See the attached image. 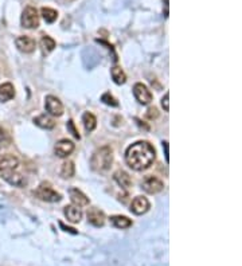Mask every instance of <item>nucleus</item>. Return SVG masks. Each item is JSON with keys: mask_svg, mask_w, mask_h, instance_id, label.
<instances>
[{"mask_svg": "<svg viewBox=\"0 0 242 266\" xmlns=\"http://www.w3.org/2000/svg\"><path fill=\"white\" fill-rule=\"evenodd\" d=\"M67 129H70V131H72L73 136H74V137L80 138V133H78V131L76 129V127H74V124H73L72 120H70V121L67 123Z\"/></svg>", "mask_w": 242, "mask_h": 266, "instance_id": "nucleus-26", "label": "nucleus"}, {"mask_svg": "<svg viewBox=\"0 0 242 266\" xmlns=\"http://www.w3.org/2000/svg\"><path fill=\"white\" fill-rule=\"evenodd\" d=\"M35 195L41 200L45 202H50V203H55L61 200V194H58L55 189L53 188L49 183H42L35 191Z\"/></svg>", "mask_w": 242, "mask_h": 266, "instance_id": "nucleus-3", "label": "nucleus"}, {"mask_svg": "<svg viewBox=\"0 0 242 266\" xmlns=\"http://www.w3.org/2000/svg\"><path fill=\"white\" fill-rule=\"evenodd\" d=\"M73 151H74V144L70 140H66V138H63V140H59L55 145V154L59 156V158H67L69 155L72 154Z\"/></svg>", "mask_w": 242, "mask_h": 266, "instance_id": "nucleus-12", "label": "nucleus"}, {"mask_svg": "<svg viewBox=\"0 0 242 266\" xmlns=\"http://www.w3.org/2000/svg\"><path fill=\"white\" fill-rule=\"evenodd\" d=\"M74 164L73 161H65V163L62 164V168H61V176L62 178H65V179H70L73 175H74Z\"/></svg>", "mask_w": 242, "mask_h": 266, "instance_id": "nucleus-24", "label": "nucleus"}, {"mask_svg": "<svg viewBox=\"0 0 242 266\" xmlns=\"http://www.w3.org/2000/svg\"><path fill=\"white\" fill-rule=\"evenodd\" d=\"M155 149L147 141H137L132 144L125 154V160L129 167L134 171H143L150 168L151 164L155 161Z\"/></svg>", "mask_w": 242, "mask_h": 266, "instance_id": "nucleus-1", "label": "nucleus"}, {"mask_svg": "<svg viewBox=\"0 0 242 266\" xmlns=\"http://www.w3.org/2000/svg\"><path fill=\"white\" fill-rule=\"evenodd\" d=\"M110 222L114 227L117 229H128L132 226V220L128 219L127 216H121V215H114L110 218Z\"/></svg>", "mask_w": 242, "mask_h": 266, "instance_id": "nucleus-18", "label": "nucleus"}, {"mask_svg": "<svg viewBox=\"0 0 242 266\" xmlns=\"http://www.w3.org/2000/svg\"><path fill=\"white\" fill-rule=\"evenodd\" d=\"M45 107H46L47 112L50 113L52 116H55V117H59V116L63 114V105L54 96H47L46 101H45Z\"/></svg>", "mask_w": 242, "mask_h": 266, "instance_id": "nucleus-7", "label": "nucleus"}, {"mask_svg": "<svg viewBox=\"0 0 242 266\" xmlns=\"http://www.w3.org/2000/svg\"><path fill=\"white\" fill-rule=\"evenodd\" d=\"M147 117L151 118V120H152V118L158 117V109H156V107H151V109H148Z\"/></svg>", "mask_w": 242, "mask_h": 266, "instance_id": "nucleus-28", "label": "nucleus"}, {"mask_svg": "<svg viewBox=\"0 0 242 266\" xmlns=\"http://www.w3.org/2000/svg\"><path fill=\"white\" fill-rule=\"evenodd\" d=\"M16 47L21 50L22 53H32L35 50L36 43L35 41L30 38V36H19V38H16Z\"/></svg>", "mask_w": 242, "mask_h": 266, "instance_id": "nucleus-11", "label": "nucleus"}, {"mask_svg": "<svg viewBox=\"0 0 242 266\" xmlns=\"http://www.w3.org/2000/svg\"><path fill=\"white\" fill-rule=\"evenodd\" d=\"M114 180L117 182V185L121 186L123 188H128L132 185V180H131V176H129L127 172H124V171H117L116 174H114Z\"/></svg>", "mask_w": 242, "mask_h": 266, "instance_id": "nucleus-19", "label": "nucleus"}, {"mask_svg": "<svg viewBox=\"0 0 242 266\" xmlns=\"http://www.w3.org/2000/svg\"><path fill=\"white\" fill-rule=\"evenodd\" d=\"M101 100H103L107 105H112V106H117V105H119V103L116 101V98H114L110 93H105L103 97H101Z\"/></svg>", "mask_w": 242, "mask_h": 266, "instance_id": "nucleus-25", "label": "nucleus"}, {"mask_svg": "<svg viewBox=\"0 0 242 266\" xmlns=\"http://www.w3.org/2000/svg\"><path fill=\"white\" fill-rule=\"evenodd\" d=\"M112 78L117 85H123L127 81V76H125V73L120 66H114L112 69Z\"/></svg>", "mask_w": 242, "mask_h": 266, "instance_id": "nucleus-22", "label": "nucleus"}, {"mask_svg": "<svg viewBox=\"0 0 242 266\" xmlns=\"http://www.w3.org/2000/svg\"><path fill=\"white\" fill-rule=\"evenodd\" d=\"M70 199H72L73 205L77 207H83V206L89 205V198H86V195H83L78 188L70 189Z\"/></svg>", "mask_w": 242, "mask_h": 266, "instance_id": "nucleus-15", "label": "nucleus"}, {"mask_svg": "<svg viewBox=\"0 0 242 266\" xmlns=\"http://www.w3.org/2000/svg\"><path fill=\"white\" fill-rule=\"evenodd\" d=\"M88 220L89 223H92L93 226L96 227H101L105 223V215L101 210H98L96 207L93 209H89L88 210Z\"/></svg>", "mask_w": 242, "mask_h": 266, "instance_id": "nucleus-13", "label": "nucleus"}, {"mask_svg": "<svg viewBox=\"0 0 242 266\" xmlns=\"http://www.w3.org/2000/svg\"><path fill=\"white\" fill-rule=\"evenodd\" d=\"M14 97H15V89L12 86V83L7 82V83L0 85V101L1 103H7Z\"/></svg>", "mask_w": 242, "mask_h": 266, "instance_id": "nucleus-16", "label": "nucleus"}, {"mask_svg": "<svg viewBox=\"0 0 242 266\" xmlns=\"http://www.w3.org/2000/svg\"><path fill=\"white\" fill-rule=\"evenodd\" d=\"M134 96L139 101V104L148 105L152 101V94L148 90V87L143 83H136L134 86Z\"/></svg>", "mask_w": 242, "mask_h": 266, "instance_id": "nucleus-6", "label": "nucleus"}, {"mask_svg": "<svg viewBox=\"0 0 242 266\" xmlns=\"http://www.w3.org/2000/svg\"><path fill=\"white\" fill-rule=\"evenodd\" d=\"M3 140H4V132H3V129L0 128V148L3 147Z\"/></svg>", "mask_w": 242, "mask_h": 266, "instance_id": "nucleus-29", "label": "nucleus"}, {"mask_svg": "<svg viewBox=\"0 0 242 266\" xmlns=\"http://www.w3.org/2000/svg\"><path fill=\"white\" fill-rule=\"evenodd\" d=\"M83 125H85V129L88 131V132H92V131H94V128H96V125H97V120H96V117L93 116L92 113L86 112L85 114H83Z\"/></svg>", "mask_w": 242, "mask_h": 266, "instance_id": "nucleus-23", "label": "nucleus"}, {"mask_svg": "<svg viewBox=\"0 0 242 266\" xmlns=\"http://www.w3.org/2000/svg\"><path fill=\"white\" fill-rule=\"evenodd\" d=\"M22 26L25 28H36L39 26V15L34 7H26L22 14Z\"/></svg>", "mask_w": 242, "mask_h": 266, "instance_id": "nucleus-4", "label": "nucleus"}, {"mask_svg": "<svg viewBox=\"0 0 242 266\" xmlns=\"http://www.w3.org/2000/svg\"><path fill=\"white\" fill-rule=\"evenodd\" d=\"M63 213H65L67 220L72 223H78L82 218V211L80 210L77 206H66Z\"/></svg>", "mask_w": 242, "mask_h": 266, "instance_id": "nucleus-14", "label": "nucleus"}, {"mask_svg": "<svg viewBox=\"0 0 242 266\" xmlns=\"http://www.w3.org/2000/svg\"><path fill=\"white\" fill-rule=\"evenodd\" d=\"M34 123L42 129H53L55 127V121L50 116H47V114H41V116L35 117L34 118Z\"/></svg>", "mask_w": 242, "mask_h": 266, "instance_id": "nucleus-17", "label": "nucleus"}, {"mask_svg": "<svg viewBox=\"0 0 242 266\" xmlns=\"http://www.w3.org/2000/svg\"><path fill=\"white\" fill-rule=\"evenodd\" d=\"M41 47H42V52L43 54H49V53H52L54 50V47H55V41L50 38V36H43L41 39Z\"/></svg>", "mask_w": 242, "mask_h": 266, "instance_id": "nucleus-21", "label": "nucleus"}, {"mask_svg": "<svg viewBox=\"0 0 242 266\" xmlns=\"http://www.w3.org/2000/svg\"><path fill=\"white\" fill-rule=\"evenodd\" d=\"M19 165V160L14 155H0V172L15 171Z\"/></svg>", "mask_w": 242, "mask_h": 266, "instance_id": "nucleus-8", "label": "nucleus"}, {"mask_svg": "<svg viewBox=\"0 0 242 266\" xmlns=\"http://www.w3.org/2000/svg\"><path fill=\"white\" fill-rule=\"evenodd\" d=\"M3 179L10 183L11 186H15V187H25L27 185V180L25 176H22L21 174H18L15 171H7L3 172Z\"/></svg>", "mask_w": 242, "mask_h": 266, "instance_id": "nucleus-10", "label": "nucleus"}, {"mask_svg": "<svg viewBox=\"0 0 242 266\" xmlns=\"http://www.w3.org/2000/svg\"><path fill=\"white\" fill-rule=\"evenodd\" d=\"M113 161V155H112V149L110 147H103V148L97 149L92 158V168L94 171H107L110 168Z\"/></svg>", "mask_w": 242, "mask_h": 266, "instance_id": "nucleus-2", "label": "nucleus"}, {"mask_svg": "<svg viewBox=\"0 0 242 266\" xmlns=\"http://www.w3.org/2000/svg\"><path fill=\"white\" fill-rule=\"evenodd\" d=\"M141 187L144 189L145 192H148V194H158L160 192L164 185H163V182L160 179H158L156 176H147L144 180H143V183H141Z\"/></svg>", "mask_w": 242, "mask_h": 266, "instance_id": "nucleus-5", "label": "nucleus"}, {"mask_svg": "<svg viewBox=\"0 0 242 266\" xmlns=\"http://www.w3.org/2000/svg\"><path fill=\"white\" fill-rule=\"evenodd\" d=\"M168 98H170V94L168 93H165V96L161 100V106L164 107L165 112H168L170 110V106H168Z\"/></svg>", "mask_w": 242, "mask_h": 266, "instance_id": "nucleus-27", "label": "nucleus"}, {"mask_svg": "<svg viewBox=\"0 0 242 266\" xmlns=\"http://www.w3.org/2000/svg\"><path fill=\"white\" fill-rule=\"evenodd\" d=\"M150 210V202L144 196H137L132 200L131 211L136 215H143Z\"/></svg>", "mask_w": 242, "mask_h": 266, "instance_id": "nucleus-9", "label": "nucleus"}, {"mask_svg": "<svg viewBox=\"0 0 242 266\" xmlns=\"http://www.w3.org/2000/svg\"><path fill=\"white\" fill-rule=\"evenodd\" d=\"M41 15L46 23H54L57 21L58 12L55 10H53V8H49V7H43L41 10Z\"/></svg>", "mask_w": 242, "mask_h": 266, "instance_id": "nucleus-20", "label": "nucleus"}]
</instances>
